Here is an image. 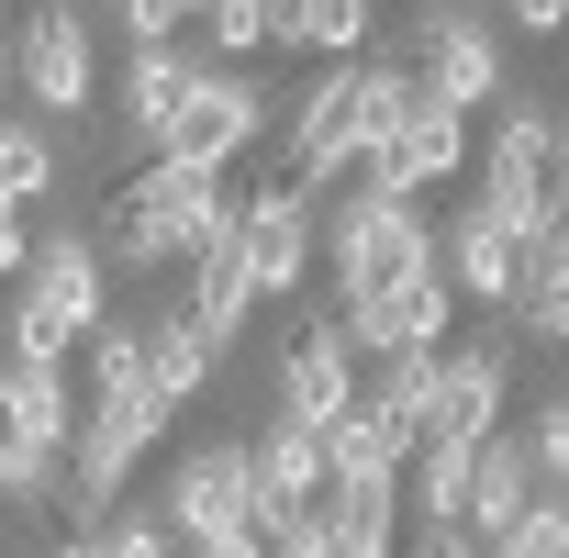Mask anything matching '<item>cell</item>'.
<instances>
[{
    "label": "cell",
    "instance_id": "15",
    "mask_svg": "<svg viewBox=\"0 0 569 558\" xmlns=\"http://www.w3.org/2000/svg\"><path fill=\"white\" fill-rule=\"evenodd\" d=\"M347 402H358V336L325 313V325H302V336H291V358H279V413L336 425Z\"/></svg>",
    "mask_w": 569,
    "mask_h": 558
},
{
    "label": "cell",
    "instance_id": "32",
    "mask_svg": "<svg viewBox=\"0 0 569 558\" xmlns=\"http://www.w3.org/2000/svg\"><path fill=\"white\" fill-rule=\"evenodd\" d=\"M547 190H558V201H569V112H558V123H547Z\"/></svg>",
    "mask_w": 569,
    "mask_h": 558
},
{
    "label": "cell",
    "instance_id": "18",
    "mask_svg": "<svg viewBox=\"0 0 569 558\" xmlns=\"http://www.w3.org/2000/svg\"><path fill=\"white\" fill-rule=\"evenodd\" d=\"M179 101H190V57H179V34H157V46H134L123 57V134L157 157L168 146V123H179Z\"/></svg>",
    "mask_w": 569,
    "mask_h": 558
},
{
    "label": "cell",
    "instance_id": "25",
    "mask_svg": "<svg viewBox=\"0 0 569 558\" xmlns=\"http://www.w3.org/2000/svg\"><path fill=\"white\" fill-rule=\"evenodd\" d=\"M436 369H447V347H391V358H369V402L402 425V436H425V402H436Z\"/></svg>",
    "mask_w": 569,
    "mask_h": 558
},
{
    "label": "cell",
    "instance_id": "5",
    "mask_svg": "<svg viewBox=\"0 0 569 558\" xmlns=\"http://www.w3.org/2000/svg\"><path fill=\"white\" fill-rule=\"evenodd\" d=\"M168 436V402L157 391H101L90 413H79V436H68V514H101V502H123V480H134V458Z\"/></svg>",
    "mask_w": 569,
    "mask_h": 558
},
{
    "label": "cell",
    "instance_id": "33",
    "mask_svg": "<svg viewBox=\"0 0 569 558\" xmlns=\"http://www.w3.org/2000/svg\"><path fill=\"white\" fill-rule=\"evenodd\" d=\"M0 101H12V46H0Z\"/></svg>",
    "mask_w": 569,
    "mask_h": 558
},
{
    "label": "cell",
    "instance_id": "22",
    "mask_svg": "<svg viewBox=\"0 0 569 558\" xmlns=\"http://www.w3.org/2000/svg\"><path fill=\"white\" fill-rule=\"evenodd\" d=\"M212 358H223V347H212L190 313H157V325H146V391H157L168 413H179V402L212 380Z\"/></svg>",
    "mask_w": 569,
    "mask_h": 558
},
{
    "label": "cell",
    "instance_id": "28",
    "mask_svg": "<svg viewBox=\"0 0 569 558\" xmlns=\"http://www.w3.org/2000/svg\"><path fill=\"white\" fill-rule=\"evenodd\" d=\"M90 536H101L112 558H168V547H179V525H168V514H112V502L90 514Z\"/></svg>",
    "mask_w": 569,
    "mask_h": 558
},
{
    "label": "cell",
    "instance_id": "21",
    "mask_svg": "<svg viewBox=\"0 0 569 558\" xmlns=\"http://www.w3.org/2000/svg\"><path fill=\"white\" fill-rule=\"evenodd\" d=\"M0 425H23V436H79V391H68V358H0Z\"/></svg>",
    "mask_w": 569,
    "mask_h": 558
},
{
    "label": "cell",
    "instance_id": "19",
    "mask_svg": "<svg viewBox=\"0 0 569 558\" xmlns=\"http://www.w3.org/2000/svg\"><path fill=\"white\" fill-rule=\"evenodd\" d=\"M525 502H536V447L491 425V436L469 447V536H491V547H502V525H513Z\"/></svg>",
    "mask_w": 569,
    "mask_h": 558
},
{
    "label": "cell",
    "instance_id": "30",
    "mask_svg": "<svg viewBox=\"0 0 569 558\" xmlns=\"http://www.w3.org/2000/svg\"><path fill=\"white\" fill-rule=\"evenodd\" d=\"M23 257H34V235H23V201L0 190V279H23Z\"/></svg>",
    "mask_w": 569,
    "mask_h": 558
},
{
    "label": "cell",
    "instance_id": "6",
    "mask_svg": "<svg viewBox=\"0 0 569 558\" xmlns=\"http://www.w3.org/2000/svg\"><path fill=\"white\" fill-rule=\"evenodd\" d=\"M336 325L358 336V369H369V358H391V347H447V325H458V279H447V257H425V268H402V279H391V291L347 302Z\"/></svg>",
    "mask_w": 569,
    "mask_h": 558
},
{
    "label": "cell",
    "instance_id": "8",
    "mask_svg": "<svg viewBox=\"0 0 569 558\" xmlns=\"http://www.w3.org/2000/svg\"><path fill=\"white\" fill-rule=\"evenodd\" d=\"M257 123H268V90H257V79H234V68H190V101H179V123H168V146H157V157L234 168Z\"/></svg>",
    "mask_w": 569,
    "mask_h": 558
},
{
    "label": "cell",
    "instance_id": "2",
    "mask_svg": "<svg viewBox=\"0 0 569 558\" xmlns=\"http://www.w3.org/2000/svg\"><path fill=\"white\" fill-rule=\"evenodd\" d=\"M101 313H112L101 235H34V257H23V279H12V347H23V358H68Z\"/></svg>",
    "mask_w": 569,
    "mask_h": 558
},
{
    "label": "cell",
    "instance_id": "14",
    "mask_svg": "<svg viewBox=\"0 0 569 558\" xmlns=\"http://www.w3.org/2000/svg\"><path fill=\"white\" fill-rule=\"evenodd\" d=\"M212 347L223 336H246V313H257V268H246V212H223L201 246H190V302H179Z\"/></svg>",
    "mask_w": 569,
    "mask_h": 558
},
{
    "label": "cell",
    "instance_id": "34",
    "mask_svg": "<svg viewBox=\"0 0 569 558\" xmlns=\"http://www.w3.org/2000/svg\"><path fill=\"white\" fill-rule=\"evenodd\" d=\"M0 358H12V325H0Z\"/></svg>",
    "mask_w": 569,
    "mask_h": 558
},
{
    "label": "cell",
    "instance_id": "20",
    "mask_svg": "<svg viewBox=\"0 0 569 558\" xmlns=\"http://www.w3.org/2000/svg\"><path fill=\"white\" fill-rule=\"evenodd\" d=\"M402 536V458L336 469V558H380Z\"/></svg>",
    "mask_w": 569,
    "mask_h": 558
},
{
    "label": "cell",
    "instance_id": "23",
    "mask_svg": "<svg viewBox=\"0 0 569 558\" xmlns=\"http://www.w3.org/2000/svg\"><path fill=\"white\" fill-rule=\"evenodd\" d=\"M369 12H380V0H279V46H302V57H369Z\"/></svg>",
    "mask_w": 569,
    "mask_h": 558
},
{
    "label": "cell",
    "instance_id": "13",
    "mask_svg": "<svg viewBox=\"0 0 569 558\" xmlns=\"http://www.w3.org/2000/svg\"><path fill=\"white\" fill-rule=\"evenodd\" d=\"M502 391H513V347H502V336L458 347V358L436 369V402H425V436H458V447H480V436L502 425Z\"/></svg>",
    "mask_w": 569,
    "mask_h": 558
},
{
    "label": "cell",
    "instance_id": "17",
    "mask_svg": "<svg viewBox=\"0 0 569 558\" xmlns=\"http://www.w3.org/2000/svg\"><path fill=\"white\" fill-rule=\"evenodd\" d=\"M436 257H447L458 291H480V302H513V279H525V235H513L491 201H469V212L436 235Z\"/></svg>",
    "mask_w": 569,
    "mask_h": 558
},
{
    "label": "cell",
    "instance_id": "12",
    "mask_svg": "<svg viewBox=\"0 0 569 558\" xmlns=\"http://www.w3.org/2000/svg\"><path fill=\"white\" fill-rule=\"evenodd\" d=\"M458 157H469L458 112H447V101H413V112H402V123L358 157V179H380V190H413V201H425L436 179H458Z\"/></svg>",
    "mask_w": 569,
    "mask_h": 558
},
{
    "label": "cell",
    "instance_id": "4",
    "mask_svg": "<svg viewBox=\"0 0 569 558\" xmlns=\"http://www.w3.org/2000/svg\"><path fill=\"white\" fill-rule=\"evenodd\" d=\"M168 525H179V547H201V558H257V458H246V436H212V447L179 458Z\"/></svg>",
    "mask_w": 569,
    "mask_h": 558
},
{
    "label": "cell",
    "instance_id": "16",
    "mask_svg": "<svg viewBox=\"0 0 569 558\" xmlns=\"http://www.w3.org/2000/svg\"><path fill=\"white\" fill-rule=\"evenodd\" d=\"M257 458V514H291V502H336V458H325V425L279 413L268 436H246Z\"/></svg>",
    "mask_w": 569,
    "mask_h": 558
},
{
    "label": "cell",
    "instance_id": "7",
    "mask_svg": "<svg viewBox=\"0 0 569 558\" xmlns=\"http://www.w3.org/2000/svg\"><path fill=\"white\" fill-rule=\"evenodd\" d=\"M480 201H491L513 235H536V223L558 212V190H547V101H502V123H491V146H480Z\"/></svg>",
    "mask_w": 569,
    "mask_h": 558
},
{
    "label": "cell",
    "instance_id": "31",
    "mask_svg": "<svg viewBox=\"0 0 569 558\" xmlns=\"http://www.w3.org/2000/svg\"><path fill=\"white\" fill-rule=\"evenodd\" d=\"M502 23H525V34H558V23H569V0H502Z\"/></svg>",
    "mask_w": 569,
    "mask_h": 558
},
{
    "label": "cell",
    "instance_id": "27",
    "mask_svg": "<svg viewBox=\"0 0 569 558\" xmlns=\"http://www.w3.org/2000/svg\"><path fill=\"white\" fill-rule=\"evenodd\" d=\"M0 190H12V201H46V190H57V146H46V123H0Z\"/></svg>",
    "mask_w": 569,
    "mask_h": 558
},
{
    "label": "cell",
    "instance_id": "1",
    "mask_svg": "<svg viewBox=\"0 0 569 558\" xmlns=\"http://www.w3.org/2000/svg\"><path fill=\"white\" fill-rule=\"evenodd\" d=\"M223 212H246V201L223 190V168H201V157H157V168L101 212V268H168V257H190Z\"/></svg>",
    "mask_w": 569,
    "mask_h": 558
},
{
    "label": "cell",
    "instance_id": "9",
    "mask_svg": "<svg viewBox=\"0 0 569 558\" xmlns=\"http://www.w3.org/2000/svg\"><path fill=\"white\" fill-rule=\"evenodd\" d=\"M425 101H447V112H480L491 90H502V46H491V23L480 12H458V0H436L425 12Z\"/></svg>",
    "mask_w": 569,
    "mask_h": 558
},
{
    "label": "cell",
    "instance_id": "11",
    "mask_svg": "<svg viewBox=\"0 0 569 558\" xmlns=\"http://www.w3.org/2000/svg\"><path fill=\"white\" fill-rule=\"evenodd\" d=\"M90 23H79V0H46V12L23 23V57H12V79L34 90V112H79L90 101Z\"/></svg>",
    "mask_w": 569,
    "mask_h": 558
},
{
    "label": "cell",
    "instance_id": "26",
    "mask_svg": "<svg viewBox=\"0 0 569 558\" xmlns=\"http://www.w3.org/2000/svg\"><path fill=\"white\" fill-rule=\"evenodd\" d=\"M201 34H212V57H257V46H279V0H201Z\"/></svg>",
    "mask_w": 569,
    "mask_h": 558
},
{
    "label": "cell",
    "instance_id": "24",
    "mask_svg": "<svg viewBox=\"0 0 569 558\" xmlns=\"http://www.w3.org/2000/svg\"><path fill=\"white\" fill-rule=\"evenodd\" d=\"M413 101H425V79H413V68H391V57H369V68L347 79V146L369 157V146H380V134H391Z\"/></svg>",
    "mask_w": 569,
    "mask_h": 558
},
{
    "label": "cell",
    "instance_id": "3",
    "mask_svg": "<svg viewBox=\"0 0 569 558\" xmlns=\"http://www.w3.org/2000/svg\"><path fill=\"white\" fill-rule=\"evenodd\" d=\"M313 257L336 268V313H347V302L391 291L402 268H425V257H436V223L413 212V190H380V179H358V190L336 201V223H325V246H313Z\"/></svg>",
    "mask_w": 569,
    "mask_h": 558
},
{
    "label": "cell",
    "instance_id": "29",
    "mask_svg": "<svg viewBox=\"0 0 569 558\" xmlns=\"http://www.w3.org/2000/svg\"><path fill=\"white\" fill-rule=\"evenodd\" d=\"M525 447H536V480H558V491H569V402H547V413L525 425Z\"/></svg>",
    "mask_w": 569,
    "mask_h": 558
},
{
    "label": "cell",
    "instance_id": "10",
    "mask_svg": "<svg viewBox=\"0 0 569 558\" xmlns=\"http://www.w3.org/2000/svg\"><path fill=\"white\" fill-rule=\"evenodd\" d=\"M325 223H313V190H246V268H257V302L302 291Z\"/></svg>",
    "mask_w": 569,
    "mask_h": 558
}]
</instances>
